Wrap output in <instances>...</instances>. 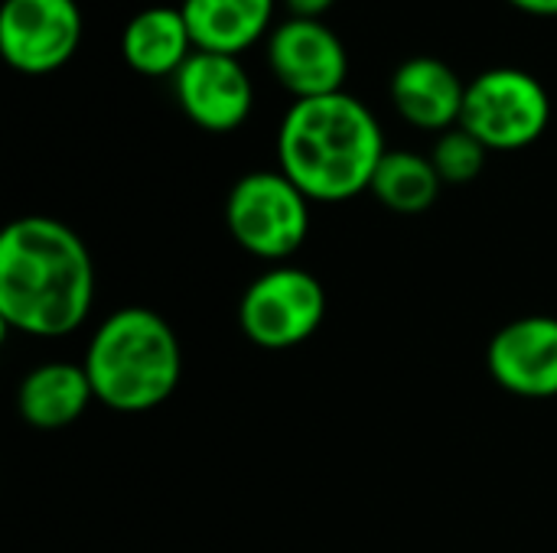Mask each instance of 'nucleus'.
<instances>
[{
	"instance_id": "obj_1",
	"label": "nucleus",
	"mask_w": 557,
	"mask_h": 553,
	"mask_svg": "<svg viewBox=\"0 0 557 553\" xmlns=\"http://www.w3.org/2000/svg\"><path fill=\"white\" fill-rule=\"evenodd\" d=\"M95 306V261L75 228L49 215L0 235V323L29 339H65Z\"/></svg>"
},
{
	"instance_id": "obj_2",
	"label": "nucleus",
	"mask_w": 557,
	"mask_h": 553,
	"mask_svg": "<svg viewBox=\"0 0 557 553\" xmlns=\"http://www.w3.org/2000/svg\"><path fill=\"white\" fill-rule=\"evenodd\" d=\"M277 169L310 202H349L372 186L385 134L366 101L349 91L294 101L277 127Z\"/></svg>"
},
{
	"instance_id": "obj_3",
	"label": "nucleus",
	"mask_w": 557,
	"mask_h": 553,
	"mask_svg": "<svg viewBox=\"0 0 557 553\" xmlns=\"http://www.w3.org/2000/svg\"><path fill=\"white\" fill-rule=\"evenodd\" d=\"M82 365L98 404L117 414H147L176 394L183 345L157 310L121 306L98 323Z\"/></svg>"
},
{
	"instance_id": "obj_4",
	"label": "nucleus",
	"mask_w": 557,
	"mask_h": 553,
	"mask_svg": "<svg viewBox=\"0 0 557 553\" xmlns=\"http://www.w3.org/2000/svg\"><path fill=\"white\" fill-rule=\"evenodd\" d=\"M310 199L281 169H251L225 196V225L258 261H290L310 235Z\"/></svg>"
},
{
	"instance_id": "obj_5",
	"label": "nucleus",
	"mask_w": 557,
	"mask_h": 553,
	"mask_svg": "<svg viewBox=\"0 0 557 553\" xmlns=\"http://www.w3.org/2000/svg\"><path fill=\"white\" fill-rule=\"evenodd\" d=\"M552 124V95L525 68L496 65L467 81L460 127L490 153H516L545 137Z\"/></svg>"
},
{
	"instance_id": "obj_6",
	"label": "nucleus",
	"mask_w": 557,
	"mask_h": 553,
	"mask_svg": "<svg viewBox=\"0 0 557 553\" xmlns=\"http://www.w3.org/2000/svg\"><path fill=\"white\" fill-rule=\"evenodd\" d=\"M326 319V290L320 277L294 264H274L258 274L238 303L245 339L264 352H287L317 336Z\"/></svg>"
},
{
	"instance_id": "obj_7",
	"label": "nucleus",
	"mask_w": 557,
	"mask_h": 553,
	"mask_svg": "<svg viewBox=\"0 0 557 553\" xmlns=\"http://www.w3.org/2000/svg\"><path fill=\"white\" fill-rule=\"evenodd\" d=\"M85 16L78 0H3L0 55L20 75H52L82 46Z\"/></svg>"
},
{
	"instance_id": "obj_8",
	"label": "nucleus",
	"mask_w": 557,
	"mask_h": 553,
	"mask_svg": "<svg viewBox=\"0 0 557 553\" xmlns=\"http://www.w3.org/2000/svg\"><path fill=\"white\" fill-rule=\"evenodd\" d=\"M268 68L294 101L346 91L349 52L323 20L287 16L268 36Z\"/></svg>"
},
{
	"instance_id": "obj_9",
	"label": "nucleus",
	"mask_w": 557,
	"mask_h": 553,
	"mask_svg": "<svg viewBox=\"0 0 557 553\" xmlns=\"http://www.w3.org/2000/svg\"><path fill=\"white\" fill-rule=\"evenodd\" d=\"M173 95L183 114L209 134L238 130L255 108V85L242 59L202 49L173 75Z\"/></svg>"
},
{
	"instance_id": "obj_10",
	"label": "nucleus",
	"mask_w": 557,
	"mask_h": 553,
	"mask_svg": "<svg viewBox=\"0 0 557 553\" xmlns=\"http://www.w3.org/2000/svg\"><path fill=\"white\" fill-rule=\"evenodd\" d=\"M493 381L525 401L557 398V316H519L486 345Z\"/></svg>"
},
{
	"instance_id": "obj_11",
	"label": "nucleus",
	"mask_w": 557,
	"mask_h": 553,
	"mask_svg": "<svg viewBox=\"0 0 557 553\" xmlns=\"http://www.w3.org/2000/svg\"><path fill=\"white\" fill-rule=\"evenodd\" d=\"M388 95L405 124L444 134L460 124L467 81L437 55H411L392 72Z\"/></svg>"
},
{
	"instance_id": "obj_12",
	"label": "nucleus",
	"mask_w": 557,
	"mask_h": 553,
	"mask_svg": "<svg viewBox=\"0 0 557 553\" xmlns=\"http://www.w3.org/2000/svg\"><path fill=\"white\" fill-rule=\"evenodd\" d=\"M95 401L88 372L82 362H39L29 368L16 388V411L36 430H65L72 427L88 404Z\"/></svg>"
},
{
	"instance_id": "obj_13",
	"label": "nucleus",
	"mask_w": 557,
	"mask_h": 553,
	"mask_svg": "<svg viewBox=\"0 0 557 553\" xmlns=\"http://www.w3.org/2000/svg\"><path fill=\"white\" fill-rule=\"evenodd\" d=\"M196 52L180 7H144L121 33V59L147 78H173Z\"/></svg>"
},
{
	"instance_id": "obj_14",
	"label": "nucleus",
	"mask_w": 557,
	"mask_h": 553,
	"mask_svg": "<svg viewBox=\"0 0 557 553\" xmlns=\"http://www.w3.org/2000/svg\"><path fill=\"white\" fill-rule=\"evenodd\" d=\"M180 10L196 49L242 55L271 36L277 0H183Z\"/></svg>"
},
{
	"instance_id": "obj_15",
	"label": "nucleus",
	"mask_w": 557,
	"mask_h": 553,
	"mask_svg": "<svg viewBox=\"0 0 557 553\" xmlns=\"http://www.w3.org/2000/svg\"><path fill=\"white\" fill-rule=\"evenodd\" d=\"M444 189L431 156L414 150H385L369 192L398 215H421L428 212Z\"/></svg>"
},
{
	"instance_id": "obj_16",
	"label": "nucleus",
	"mask_w": 557,
	"mask_h": 553,
	"mask_svg": "<svg viewBox=\"0 0 557 553\" xmlns=\"http://www.w3.org/2000/svg\"><path fill=\"white\" fill-rule=\"evenodd\" d=\"M486 156H490V150L470 130H463L460 124L444 130V134H437L434 150H431V163H434L437 176L444 179V186H467V183H473L483 173Z\"/></svg>"
},
{
	"instance_id": "obj_17",
	"label": "nucleus",
	"mask_w": 557,
	"mask_h": 553,
	"mask_svg": "<svg viewBox=\"0 0 557 553\" xmlns=\"http://www.w3.org/2000/svg\"><path fill=\"white\" fill-rule=\"evenodd\" d=\"M287 10H290V16H297V20H320L326 10H333V3L336 0H281Z\"/></svg>"
},
{
	"instance_id": "obj_18",
	"label": "nucleus",
	"mask_w": 557,
	"mask_h": 553,
	"mask_svg": "<svg viewBox=\"0 0 557 553\" xmlns=\"http://www.w3.org/2000/svg\"><path fill=\"white\" fill-rule=\"evenodd\" d=\"M509 3L532 16H557V0H509Z\"/></svg>"
}]
</instances>
